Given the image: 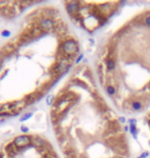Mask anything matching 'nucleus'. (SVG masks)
<instances>
[{
  "label": "nucleus",
  "instance_id": "nucleus-1",
  "mask_svg": "<svg viewBox=\"0 0 150 158\" xmlns=\"http://www.w3.org/2000/svg\"><path fill=\"white\" fill-rule=\"evenodd\" d=\"M141 107H142V105H141L140 102H135L134 104H133V108H134L135 110H140Z\"/></svg>",
  "mask_w": 150,
  "mask_h": 158
},
{
  "label": "nucleus",
  "instance_id": "nucleus-2",
  "mask_svg": "<svg viewBox=\"0 0 150 158\" xmlns=\"http://www.w3.org/2000/svg\"><path fill=\"white\" fill-rule=\"evenodd\" d=\"M145 22H146V25H147V26H150V17L146 18V21H145Z\"/></svg>",
  "mask_w": 150,
  "mask_h": 158
},
{
  "label": "nucleus",
  "instance_id": "nucleus-3",
  "mask_svg": "<svg viewBox=\"0 0 150 158\" xmlns=\"http://www.w3.org/2000/svg\"><path fill=\"white\" fill-rule=\"evenodd\" d=\"M149 123H150V122H149Z\"/></svg>",
  "mask_w": 150,
  "mask_h": 158
}]
</instances>
